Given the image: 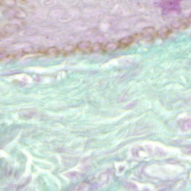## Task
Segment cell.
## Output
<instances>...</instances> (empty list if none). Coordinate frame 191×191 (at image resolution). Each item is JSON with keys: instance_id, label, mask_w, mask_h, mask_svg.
<instances>
[{"instance_id": "3", "label": "cell", "mask_w": 191, "mask_h": 191, "mask_svg": "<svg viewBox=\"0 0 191 191\" xmlns=\"http://www.w3.org/2000/svg\"><path fill=\"white\" fill-rule=\"evenodd\" d=\"M19 26L15 24H7L3 28V33L5 34H13L18 30Z\"/></svg>"}, {"instance_id": "8", "label": "cell", "mask_w": 191, "mask_h": 191, "mask_svg": "<svg viewBox=\"0 0 191 191\" xmlns=\"http://www.w3.org/2000/svg\"><path fill=\"white\" fill-rule=\"evenodd\" d=\"M2 2L1 1H0V5L2 4Z\"/></svg>"}, {"instance_id": "2", "label": "cell", "mask_w": 191, "mask_h": 191, "mask_svg": "<svg viewBox=\"0 0 191 191\" xmlns=\"http://www.w3.org/2000/svg\"><path fill=\"white\" fill-rule=\"evenodd\" d=\"M155 30L154 28L149 27L144 30L141 33V37L144 39L152 41L156 35Z\"/></svg>"}, {"instance_id": "6", "label": "cell", "mask_w": 191, "mask_h": 191, "mask_svg": "<svg viewBox=\"0 0 191 191\" xmlns=\"http://www.w3.org/2000/svg\"><path fill=\"white\" fill-rule=\"evenodd\" d=\"M9 57V55L4 53H0V61H3Z\"/></svg>"}, {"instance_id": "5", "label": "cell", "mask_w": 191, "mask_h": 191, "mask_svg": "<svg viewBox=\"0 0 191 191\" xmlns=\"http://www.w3.org/2000/svg\"><path fill=\"white\" fill-rule=\"evenodd\" d=\"M182 128V129L184 131H187L190 129L191 128L190 120L186 121L183 124Z\"/></svg>"}, {"instance_id": "1", "label": "cell", "mask_w": 191, "mask_h": 191, "mask_svg": "<svg viewBox=\"0 0 191 191\" xmlns=\"http://www.w3.org/2000/svg\"><path fill=\"white\" fill-rule=\"evenodd\" d=\"M4 14L6 17L11 18L19 19L25 18L27 14L23 10L20 8H10L5 11Z\"/></svg>"}, {"instance_id": "7", "label": "cell", "mask_w": 191, "mask_h": 191, "mask_svg": "<svg viewBox=\"0 0 191 191\" xmlns=\"http://www.w3.org/2000/svg\"><path fill=\"white\" fill-rule=\"evenodd\" d=\"M5 4L9 6H13L16 4V2L14 1H5Z\"/></svg>"}, {"instance_id": "4", "label": "cell", "mask_w": 191, "mask_h": 191, "mask_svg": "<svg viewBox=\"0 0 191 191\" xmlns=\"http://www.w3.org/2000/svg\"><path fill=\"white\" fill-rule=\"evenodd\" d=\"M134 37L133 36L127 37L121 39L119 41L118 45L121 48H126L130 46L134 41Z\"/></svg>"}]
</instances>
